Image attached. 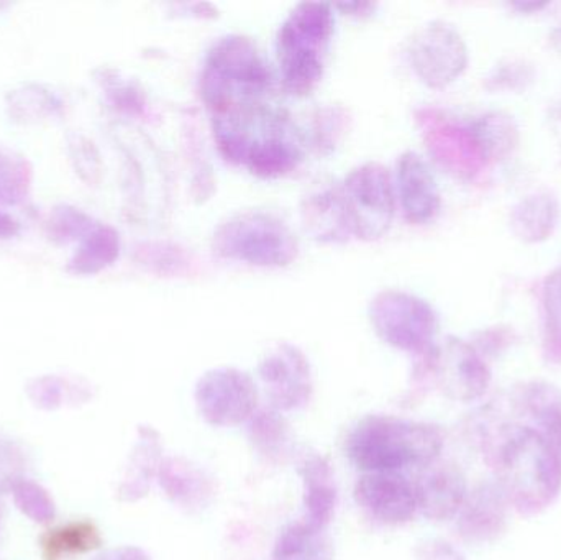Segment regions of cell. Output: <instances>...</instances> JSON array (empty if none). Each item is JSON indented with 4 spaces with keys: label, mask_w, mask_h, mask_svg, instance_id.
I'll return each mask as SVG.
<instances>
[{
    "label": "cell",
    "mask_w": 561,
    "mask_h": 560,
    "mask_svg": "<svg viewBox=\"0 0 561 560\" xmlns=\"http://www.w3.org/2000/svg\"><path fill=\"white\" fill-rule=\"evenodd\" d=\"M471 427L507 503L523 516L546 512L561 490V460L549 443L527 424L507 423L490 408L478 413Z\"/></svg>",
    "instance_id": "6da1fadb"
},
{
    "label": "cell",
    "mask_w": 561,
    "mask_h": 560,
    "mask_svg": "<svg viewBox=\"0 0 561 560\" xmlns=\"http://www.w3.org/2000/svg\"><path fill=\"white\" fill-rule=\"evenodd\" d=\"M214 138L226 160L260 178H278L302 160L299 130L283 108L265 102L213 115Z\"/></svg>",
    "instance_id": "7a4b0ae2"
},
{
    "label": "cell",
    "mask_w": 561,
    "mask_h": 560,
    "mask_svg": "<svg viewBox=\"0 0 561 560\" xmlns=\"http://www.w3.org/2000/svg\"><path fill=\"white\" fill-rule=\"evenodd\" d=\"M444 449L438 426L394 416L363 418L346 437L348 459L368 473L399 472L408 467H428Z\"/></svg>",
    "instance_id": "3957f363"
},
{
    "label": "cell",
    "mask_w": 561,
    "mask_h": 560,
    "mask_svg": "<svg viewBox=\"0 0 561 560\" xmlns=\"http://www.w3.org/2000/svg\"><path fill=\"white\" fill-rule=\"evenodd\" d=\"M272 85V72L252 39L226 35L204 59L201 94L213 115L259 104Z\"/></svg>",
    "instance_id": "277c9868"
},
{
    "label": "cell",
    "mask_w": 561,
    "mask_h": 560,
    "mask_svg": "<svg viewBox=\"0 0 561 560\" xmlns=\"http://www.w3.org/2000/svg\"><path fill=\"white\" fill-rule=\"evenodd\" d=\"M333 26L335 16L330 3H299L284 20L276 38V55L284 89L289 94L307 95L319 84Z\"/></svg>",
    "instance_id": "5b68a950"
},
{
    "label": "cell",
    "mask_w": 561,
    "mask_h": 560,
    "mask_svg": "<svg viewBox=\"0 0 561 560\" xmlns=\"http://www.w3.org/2000/svg\"><path fill=\"white\" fill-rule=\"evenodd\" d=\"M213 249L217 255L232 262L276 268L296 260L299 243L278 217L262 210H247L217 227Z\"/></svg>",
    "instance_id": "8992f818"
},
{
    "label": "cell",
    "mask_w": 561,
    "mask_h": 560,
    "mask_svg": "<svg viewBox=\"0 0 561 560\" xmlns=\"http://www.w3.org/2000/svg\"><path fill=\"white\" fill-rule=\"evenodd\" d=\"M417 368L419 387L434 385L450 400L470 403L486 393L491 372L480 352L457 338L434 345L421 355Z\"/></svg>",
    "instance_id": "52a82bcc"
},
{
    "label": "cell",
    "mask_w": 561,
    "mask_h": 560,
    "mask_svg": "<svg viewBox=\"0 0 561 560\" xmlns=\"http://www.w3.org/2000/svg\"><path fill=\"white\" fill-rule=\"evenodd\" d=\"M376 334L399 351L422 355L434 347L438 319L432 306L405 292L378 293L369 305Z\"/></svg>",
    "instance_id": "ba28073f"
},
{
    "label": "cell",
    "mask_w": 561,
    "mask_h": 560,
    "mask_svg": "<svg viewBox=\"0 0 561 560\" xmlns=\"http://www.w3.org/2000/svg\"><path fill=\"white\" fill-rule=\"evenodd\" d=\"M353 236L373 242L381 239L396 210V191L388 168L365 163L346 176L342 186Z\"/></svg>",
    "instance_id": "9c48e42d"
},
{
    "label": "cell",
    "mask_w": 561,
    "mask_h": 560,
    "mask_svg": "<svg viewBox=\"0 0 561 560\" xmlns=\"http://www.w3.org/2000/svg\"><path fill=\"white\" fill-rule=\"evenodd\" d=\"M196 403L201 416L213 426H239L256 413L259 388L245 372L214 368L197 381Z\"/></svg>",
    "instance_id": "30bf717a"
},
{
    "label": "cell",
    "mask_w": 561,
    "mask_h": 560,
    "mask_svg": "<svg viewBox=\"0 0 561 560\" xmlns=\"http://www.w3.org/2000/svg\"><path fill=\"white\" fill-rule=\"evenodd\" d=\"M409 61L428 88H447L467 69L468 49L454 26L444 22L428 23L409 42Z\"/></svg>",
    "instance_id": "8fae6325"
},
{
    "label": "cell",
    "mask_w": 561,
    "mask_h": 560,
    "mask_svg": "<svg viewBox=\"0 0 561 560\" xmlns=\"http://www.w3.org/2000/svg\"><path fill=\"white\" fill-rule=\"evenodd\" d=\"M260 380L273 410L296 411L312 397V372L309 361L296 345L279 344L263 357Z\"/></svg>",
    "instance_id": "7c38bea8"
},
{
    "label": "cell",
    "mask_w": 561,
    "mask_h": 560,
    "mask_svg": "<svg viewBox=\"0 0 561 560\" xmlns=\"http://www.w3.org/2000/svg\"><path fill=\"white\" fill-rule=\"evenodd\" d=\"M355 500L382 525H402L419 512L414 483L398 472L366 473L356 483Z\"/></svg>",
    "instance_id": "4fadbf2b"
},
{
    "label": "cell",
    "mask_w": 561,
    "mask_h": 560,
    "mask_svg": "<svg viewBox=\"0 0 561 560\" xmlns=\"http://www.w3.org/2000/svg\"><path fill=\"white\" fill-rule=\"evenodd\" d=\"M394 191L408 222L415 226L431 222L440 210V193L434 174L424 158L414 151L399 158Z\"/></svg>",
    "instance_id": "5bb4252c"
},
{
    "label": "cell",
    "mask_w": 561,
    "mask_h": 560,
    "mask_svg": "<svg viewBox=\"0 0 561 560\" xmlns=\"http://www.w3.org/2000/svg\"><path fill=\"white\" fill-rule=\"evenodd\" d=\"M506 496L493 483L474 489L458 513V533L471 545H488L500 539L507 529Z\"/></svg>",
    "instance_id": "9a60e30c"
},
{
    "label": "cell",
    "mask_w": 561,
    "mask_h": 560,
    "mask_svg": "<svg viewBox=\"0 0 561 560\" xmlns=\"http://www.w3.org/2000/svg\"><path fill=\"white\" fill-rule=\"evenodd\" d=\"M419 510L432 522H447L467 500V480L457 466L432 464L414 483Z\"/></svg>",
    "instance_id": "2e32d148"
},
{
    "label": "cell",
    "mask_w": 561,
    "mask_h": 560,
    "mask_svg": "<svg viewBox=\"0 0 561 560\" xmlns=\"http://www.w3.org/2000/svg\"><path fill=\"white\" fill-rule=\"evenodd\" d=\"M428 147L450 173L461 178H473L488 163L471 125L435 121L428 130Z\"/></svg>",
    "instance_id": "e0dca14e"
},
{
    "label": "cell",
    "mask_w": 561,
    "mask_h": 560,
    "mask_svg": "<svg viewBox=\"0 0 561 560\" xmlns=\"http://www.w3.org/2000/svg\"><path fill=\"white\" fill-rule=\"evenodd\" d=\"M513 404L517 413L529 420L527 426L536 430L561 460V391L546 381H530L514 391Z\"/></svg>",
    "instance_id": "ac0fdd59"
},
{
    "label": "cell",
    "mask_w": 561,
    "mask_h": 560,
    "mask_svg": "<svg viewBox=\"0 0 561 560\" xmlns=\"http://www.w3.org/2000/svg\"><path fill=\"white\" fill-rule=\"evenodd\" d=\"M300 214L304 229L319 242H345L353 233L342 187H322L309 194Z\"/></svg>",
    "instance_id": "d6986e66"
},
{
    "label": "cell",
    "mask_w": 561,
    "mask_h": 560,
    "mask_svg": "<svg viewBox=\"0 0 561 560\" xmlns=\"http://www.w3.org/2000/svg\"><path fill=\"white\" fill-rule=\"evenodd\" d=\"M299 473L304 483V522L325 529L339 503L332 466L325 457L312 454L300 462Z\"/></svg>",
    "instance_id": "ffe728a7"
},
{
    "label": "cell",
    "mask_w": 561,
    "mask_h": 560,
    "mask_svg": "<svg viewBox=\"0 0 561 560\" xmlns=\"http://www.w3.org/2000/svg\"><path fill=\"white\" fill-rule=\"evenodd\" d=\"M161 462V437L153 427L140 426L130 462L118 487L122 502H137L150 490L151 480L158 477Z\"/></svg>",
    "instance_id": "44dd1931"
},
{
    "label": "cell",
    "mask_w": 561,
    "mask_h": 560,
    "mask_svg": "<svg viewBox=\"0 0 561 560\" xmlns=\"http://www.w3.org/2000/svg\"><path fill=\"white\" fill-rule=\"evenodd\" d=\"M158 480L168 499L187 510L206 505L214 493L209 477L181 457L163 460Z\"/></svg>",
    "instance_id": "7402d4cb"
},
{
    "label": "cell",
    "mask_w": 561,
    "mask_h": 560,
    "mask_svg": "<svg viewBox=\"0 0 561 560\" xmlns=\"http://www.w3.org/2000/svg\"><path fill=\"white\" fill-rule=\"evenodd\" d=\"M559 217L560 204L553 194H530L511 210V229L520 242L539 243L552 236Z\"/></svg>",
    "instance_id": "603a6c76"
},
{
    "label": "cell",
    "mask_w": 561,
    "mask_h": 560,
    "mask_svg": "<svg viewBox=\"0 0 561 560\" xmlns=\"http://www.w3.org/2000/svg\"><path fill=\"white\" fill-rule=\"evenodd\" d=\"M273 560H333V546L325 529L296 522L280 532Z\"/></svg>",
    "instance_id": "cb8c5ba5"
},
{
    "label": "cell",
    "mask_w": 561,
    "mask_h": 560,
    "mask_svg": "<svg viewBox=\"0 0 561 560\" xmlns=\"http://www.w3.org/2000/svg\"><path fill=\"white\" fill-rule=\"evenodd\" d=\"M102 538L98 526L91 522H76L51 529L42 538L45 560H68L101 548Z\"/></svg>",
    "instance_id": "d4e9b609"
},
{
    "label": "cell",
    "mask_w": 561,
    "mask_h": 560,
    "mask_svg": "<svg viewBox=\"0 0 561 560\" xmlns=\"http://www.w3.org/2000/svg\"><path fill=\"white\" fill-rule=\"evenodd\" d=\"M470 125L486 161L503 160L519 144V128L504 112H490Z\"/></svg>",
    "instance_id": "484cf974"
},
{
    "label": "cell",
    "mask_w": 561,
    "mask_h": 560,
    "mask_svg": "<svg viewBox=\"0 0 561 560\" xmlns=\"http://www.w3.org/2000/svg\"><path fill=\"white\" fill-rule=\"evenodd\" d=\"M543 315H546V355L561 364V268L550 273L543 283Z\"/></svg>",
    "instance_id": "4316f807"
},
{
    "label": "cell",
    "mask_w": 561,
    "mask_h": 560,
    "mask_svg": "<svg viewBox=\"0 0 561 560\" xmlns=\"http://www.w3.org/2000/svg\"><path fill=\"white\" fill-rule=\"evenodd\" d=\"M250 439L266 456L283 453L287 443V424L279 416V411L262 410L250 418Z\"/></svg>",
    "instance_id": "83f0119b"
},
{
    "label": "cell",
    "mask_w": 561,
    "mask_h": 560,
    "mask_svg": "<svg viewBox=\"0 0 561 560\" xmlns=\"http://www.w3.org/2000/svg\"><path fill=\"white\" fill-rule=\"evenodd\" d=\"M12 496L16 508L35 523H49L56 515L55 502L32 480H15Z\"/></svg>",
    "instance_id": "f1b7e54d"
},
{
    "label": "cell",
    "mask_w": 561,
    "mask_h": 560,
    "mask_svg": "<svg viewBox=\"0 0 561 560\" xmlns=\"http://www.w3.org/2000/svg\"><path fill=\"white\" fill-rule=\"evenodd\" d=\"M534 81V68L523 61H513L510 65L500 66L490 76L488 88L506 89V91H519L526 89Z\"/></svg>",
    "instance_id": "f546056e"
},
{
    "label": "cell",
    "mask_w": 561,
    "mask_h": 560,
    "mask_svg": "<svg viewBox=\"0 0 561 560\" xmlns=\"http://www.w3.org/2000/svg\"><path fill=\"white\" fill-rule=\"evenodd\" d=\"M415 556L417 560H465V556L444 539L421 542L415 549Z\"/></svg>",
    "instance_id": "4dcf8cb0"
},
{
    "label": "cell",
    "mask_w": 561,
    "mask_h": 560,
    "mask_svg": "<svg viewBox=\"0 0 561 560\" xmlns=\"http://www.w3.org/2000/svg\"><path fill=\"white\" fill-rule=\"evenodd\" d=\"M95 560H150V558L141 549L134 548V546H125V548L112 549V551L99 556Z\"/></svg>",
    "instance_id": "1f68e13d"
},
{
    "label": "cell",
    "mask_w": 561,
    "mask_h": 560,
    "mask_svg": "<svg viewBox=\"0 0 561 560\" xmlns=\"http://www.w3.org/2000/svg\"><path fill=\"white\" fill-rule=\"evenodd\" d=\"M550 122H552L553 132H556V135L559 137L561 144V105L553 108L552 114H550Z\"/></svg>",
    "instance_id": "d6a6232c"
},
{
    "label": "cell",
    "mask_w": 561,
    "mask_h": 560,
    "mask_svg": "<svg viewBox=\"0 0 561 560\" xmlns=\"http://www.w3.org/2000/svg\"><path fill=\"white\" fill-rule=\"evenodd\" d=\"M547 3H514L517 10L520 12H529V10H540L546 7Z\"/></svg>",
    "instance_id": "836d02e7"
}]
</instances>
